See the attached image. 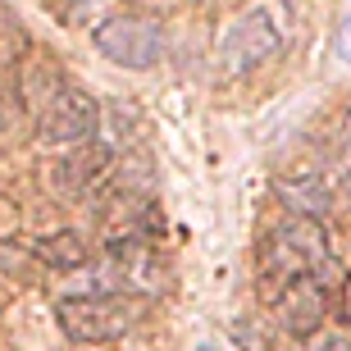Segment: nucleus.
Instances as JSON below:
<instances>
[{"label":"nucleus","mask_w":351,"mask_h":351,"mask_svg":"<svg viewBox=\"0 0 351 351\" xmlns=\"http://www.w3.org/2000/svg\"><path fill=\"white\" fill-rule=\"evenodd\" d=\"M14 228H19V210L0 196V242H5V237H14Z\"/></svg>","instance_id":"f8f14e48"},{"label":"nucleus","mask_w":351,"mask_h":351,"mask_svg":"<svg viewBox=\"0 0 351 351\" xmlns=\"http://www.w3.org/2000/svg\"><path fill=\"white\" fill-rule=\"evenodd\" d=\"M328 315V292L315 278H297L274 297V319L292 333V338H315Z\"/></svg>","instance_id":"423d86ee"},{"label":"nucleus","mask_w":351,"mask_h":351,"mask_svg":"<svg viewBox=\"0 0 351 351\" xmlns=\"http://www.w3.org/2000/svg\"><path fill=\"white\" fill-rule=\"evenodd\" d=\"M32 256L51 269H78V265H87V242L78 233H51L32 242Z\"/></svg>","instance_id":"1a4fd4ad"},{"label":"nucleus","mask_w":351,"mask_h":351,"mask_svg":"<svg viewBox=\"0 0 351 351\" xmlns=\"http://www.w3.org/2000/svg\"><path fill=\"white\" fill-rule=\"evenodd\" d=\"M333 265V251H328V233L319 228V219H306V215H287L278 228H269L261 251V287L265 297H278L287 283L297 278H319V274Z\"/></svg>","instance_id":"f257e3e1"},{"label":"nucleus","mask_w":351,"mask_h":351,"mask_svg":"<svg viewBox=\"0 0 351 351\" xmlns=\"http://www.w3.org/2000/svg\"><path fill=\"white\" fill-rule=\"evenodd\" d=\"M333 196H338V206H351V137H342V151L333 160Z\"/></svg>","instance_id":"9d476101"},{"label":"nucleus","mask_w":351,"mask_h":351,"mask_svg":"<svg viewBox=\"0 0 351 351\" xmlns=\"http://www.w3.org/2000/svg\"><path fill=\"white\" fill-rule=\"evenodd\" d=\"M55 324L69 342H114L123 338L132 324H137V301L132 297H110V292H96V297H69L55 306Z\"/></svg>","instance_id":"20e7f679"},{"label":"nucleus","mask_w":351,"mask_h":351,"mask_svg":"<svg viewBox=\"0 0 351 351\" xmlns=\"http://www.w3.org/2000/svg\"><path fill=\"white\" fill-rule=\"evenodd\" d=\"M91 46L119 69H151L165 55V32L142 14H110L91 27Z\"/></svg>","instance_id":"39448f33"},{"label":"nucleus","mask_w":351,"mask_h":351,"mask_svg":"<svg viewBox=\"0 0 351 351\" xmlns=\"http://www.w3.org/2000/svg\"><path fill=\"white\" fill-rule=\"evenodd\" d=\"M311 351H351V342L347 338H319Z\"/></svg>","instance_id":"4468645a"},{"label":"nucleus","mask_w":351,"mask_h":351,"mask_svg":"<svg viewBox=\"0 0 351 351\" xmlns=\"http://www.w3.org/2000/svg\"><path fill=\"white\" fill-rule=\"evenodd\" d=\"M101 128V105L96 96L73 82H55L46 96H41L37 110V137L41 146H87Z\"/></svg>","instance_id":"7ed1b4c3"},{"label":"nucleus","mask_w":351,"mask_h":351,"mask_svg":"<svg viewBox=\"0 0 351 351\" xmlns=\"http://www.w3.org/2000/svg\"><path fill=\"white\" fill-rule=\"evenodd\" d=\"M274 192H278V201H283L292 215H306V219H324L328 210L338 206L333 182H328L324 173H315V169H287V173H278Z\"/></svg>","instance_id":"6e6552de"},{"label":"nucleus","mask_w":351,"mask_h":351,"mask_svg":"<svg viewBox=\"0 0 351 351\" xmlns=\"http://www.w3.org/2000/svg\"><path fill=\"white\" fill-rule=\"evenodd\" d=\"M283 51V27H278V14L269 5H251L247 14H237L228 32L219 41V69L228 78H247L261 64H269L274 55Z\"/></svg>","instance_id":"f03ea898"},{"label":"nucleus","mask_w":351,"mask_h":351,"mask_svg":"<svg viewBox=\"0 0 351 351\" xmlns=\"http://www.w3.org/2000/svg\"><path fill=\"white\" fill-rule=\"evenodd\" d=\"M101 5H110V0H55V10H60L64 23H91ZM96 23H101V19H96Z\"/></svg>","instance_id":"9b49d317"},{"label":"nucleus","mask_w":351,"mask_h":351,"mask_svg":"<svg viewBox=\"0 0 351 351\" xmlns=\"http://www.w3.org/2000/svg\"><path fill=\"white\" fill-rule=\"evenodd\" d=\"M338 60H351V14L342 19V27H338Z\"/></svg>","instance_id":"ddd939ff"},{"label":"nucleus","mask_w":351,"mask_h":351,"mask_svg":"<svg viewBox=\"0 0 351 351\" xmlns=\"http://www.w3.org/2000/svg\"><path fill=\"white\" fill-rule=\"evenodd\" d=\"M55 178H60V192H64V196L87 201V196H96L105 182L114 178V151L101 146V142H87V146H78V151L55 169Z\"/></svg>","instance_id":"0eeeda50"}]
</instances>
